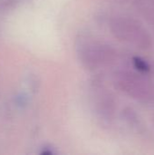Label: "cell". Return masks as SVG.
Wrapping results in <instances>:
<instances>
[{
    "instance_id": "1",
    "label": "cell",
    "mask_w": 154,
    "mask_h": 155,
    "mask_svg": "<svg viewBox=\"0 0 154 155\" xmlns=\"http://www.w3.org/2000/svg\"><path fill=\"white\" fill-rule=\"evenodd\" d=\"M133 63L134 67L142 73H148L151 69L148 63L139 56H134L133 58Z\"/></svg>"
}]
</instances>
